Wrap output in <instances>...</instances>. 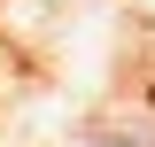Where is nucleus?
I'll return each instance as SVG.
<instances>
[{
  "label": "nucleus",
  "instance_id": "1",
  "mask_svg": "<svg viewBox=\"0 0 155 147\" xmlns=\"http://www.w3.org/2000/svg\"><path fill=\"white\" fill-rule=\"evenodd\" d=\"M85 147H147V139H132V132H93Z\"/></svg>",
  "mask_w": 155,
  "mask_h": 147
}]
</instances>
